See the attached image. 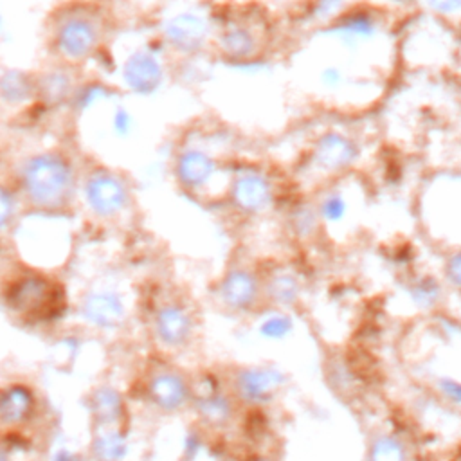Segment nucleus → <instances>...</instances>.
<instances>
[{
    "label": "nucleus",
    "mask_w": 461,
    "mask_h": 461,
    "mask_svg": "<svg viewBox=\"0 0 461 461\" xmlns=\"http://www.w3.org/2000/svg\"><path fill=\"white\" fill-rule=\"evenodd\" d=\"M52 461H79V457H77L76 452H72V450H68V448H59V450L54 454Z\"/></svg>",
    "instance_id": "39"
},
{
    "label": "nucleus",
    "mask_w": 461,
    "mask_h": 461,
    "mask_svg": "<svg viewBox=\"0 0 461 461\" xmlns=\"http://www.w3.org/2000/svg\"><path fill=\"white\" fill-rule=\"evenodd\" d=\"M247 461H274V459L268 456H263V454H256V456H250Z\"/></svg>",
    "instance_id": "40"
},
{
    "label": "nucleus",
    "mask_w": 461,
    "mask_h": 461,
    "mask_svg": "<svg viewBox=\"0 0 461 461\" xmlns=\"http://www.w3.org/2000/svg\"><path fill=\"white\" fill-rule=\"evenodd\" d=\"M362 142L351 131L326 128L310 140L303 166L306 175L333 182L353 173L362 160Z\"/></svg>",
    "instance_id": "6"
},
{
    "label": "nucleus",
    "mask_w": 461,
    "mask_h": 461,
    "mask_svg": "<svg viewBox=\"0 0 461 461\" xmlns=\"http://www.w3.org/2000/svg\"><path fill=\"white\" fill-rule=\"evenodd\" d=\"M261 288L263 303L283 310H292L304 295V283L290 267H274L261 274Z\"/></svg>",
    "instance_id": "18"
},
{
    "label": "nucleus",
    "mask_w": 461,
    "mask_h": 461,
    "mask_svg": "<svg viewBox=\"0 0 461 461\" xmlns=\"http://www.w3.org/2000/svg\"><path fill=\"white\" fill-rule=\"evenodd\" d=\"M232 166H227L223 149L205 140L185 142L173 157L176 184L193 194L216 193L225 200Z\"/></svg>",
    "instance_id": "3"
},
{
    "label": "nucleus",
    "mask_w": 461,
    "mask_h": 461,
    "mask_svg": "<svg viewBox=\"0 0 461 461\" xmlns=\"http://www.w3.org/2000/svg\"><path fill=\"white\" fill-rule=\"evenodd\" d=\"M99 45V29L88 16L72 14L56 31V47L61 56L72 61L86 59Z\"/></svg>",
    "instance_id": "16"
},
{
    "label": "nucleus",
    "mask_w": 461,
    "mask_h": 461,
    "mask_svg": "<svg viewBox=\"0 0 461 461\" xmlns=\"http://www.w3.org/2000/svg\"><path fill=\"white\" fill-rule=\"evenodd\" d=\"M191 407L205 427L225 429L236 418L238 402L230 389H225L218 378L205 376L200 385H193Z\"/></svg>",
    "instance_id": "11"
},
{
    "label": "nucleus",
    "mask_w": 461,
    "mask_h": 461,
    "mask_svg": "<svg viewBox=\"0 0 461 461\" xmlns=\"http://www.w3.org/2000/svg\"><path fill=\"white\" fill-rule=\"evenodd\" d=\"M297 322L290 310L270 306L267 313L261 315L256 326V333L259 339L267 342H285L295 333Z\"/></svg>",
    "instance_id": "27"
},
{
    "label": "nucleus",
    "mask_w": 461,
    "mask_h": 461,
    "mask_svg": "<svg viewBox=\"0 0 461 461\" xmlns=\"http://www.w3.org/2000/svg\"><path fill=\"white\" fill-rule=\"evenodd\" d=\"M313 202H315L321 223L328 230L344 227L351 218L353 203H351V194L344 185V176L333 180V184L330 185L321 187Z\"/></svg>",
    "instance_id": "20"
},
{
    "label": "nucleus",
    "mask_w": 461,
    "mask_h": 461,
    "mask_svg": "<svg viewBox=\"0 0 461 461\" xmlns=\"http://www.w3.org/2000/svg\"><path fill=\"white\" fill-rule=\"evenodd\" d=\"M421 13L452 27L461 29V0H416Z\"/></svg>",
    "instance_id": "32"
},
{
    "label": "nucleus",
    "mask_w": 461,
    "mask_h": 461,
    "mask_svg": "<svg viewBox=\"0 0 461 461\" xmlns=\"http://www.w3.org/2000/svg\"><path fill=\"white\" fill-rule=\"evenodd\" d=\"M405 299L420 312L438 308L445 297V283L434 274H416L403 285Z\"/></svg>",
    "instance_id": "22"
},
{
    "label": "nucleus",
    "mask_w": 461,
    "mask_h": 461,
    "mask_svg": "<svg viewBox=\"0 0 461 461\" xmlns=\"http://www.w3.org/2000/svg\"><path fill=\"white\" fill-rule=\"evenodd\" d=\"M88 409L92 418L103 425L110 427L115 425L124 412V400L122 394L112 385H99L92 391L88 398Z\"/></svg>",
    "instance_id": "25"
},
{
    "label": "nucleus",
    "mask_w": 461,
    "mask_h": 461,
    "mask_svg": "<svg viewBox=\"0 0 461 461\" xmlns=\"http://www.w3.org/2000/svg\"><path fill=\"white\" fill-rule=\"evenodd\" d=\"M90 452L94 461H124L130 454L128 436L117 429H103L94 436Z\"/></svg>",
    "instance_id": "28"
},
{
    "label": "nucleus",
    "mask_w": 461,
    "mask_h": 461,
    "mask_svg": "<svg viewBox=\"0 0 461 461\" xmlns=\"http://www.w3.org/2000/svg\"><path fill=\"white\" fill-rule=\"evenodd\" d=\"M110 131L119 140H128L137 131V119L124 104H115L110 113Z\"/></svg>",
    "instance_id": "33"
},
{
    "label": "nucleus",
    "mask_w": 461,
    "mask_h": 461,
    "mask_svg": "<svg viewBox=\"0 0 461 461\" xmlns=\"http://www.w3.org/2000/svg\"><path fill=\"white\" fill-rule=\"evenodd\" d=\"M203 447H205V439L202 432L196 429L187 430L182 439V461H196L203 452Z\"/></svg>",
    "instance_id": "37"
},
{
    "label": "nucleus",
    "mask_w": 461,
    "mask_h": 461,
    "mask_svg": "<svg viewBox=\"0 0 461 461\" xmlns=\"http://www.w3.org/2000/svg\"><path fill=\"white\" fill-rule=\"evenodd\" d=\"M36 94V81L20 68H7L0 74V101L11 106L25 104Z\"/></svg>",
    "instance_id": "26"
},
{
    "label": "nucleus",
    "mask_w": 461,
    "mask_h": 461,
    "mask_svg": "<svg viewBox=\"0 0 461 461\" xmlns=\"http://www.w3.org/2000/svg\"><path fill=\"white\" fill-rule=\"evenodd\" d=\"M14 216V198L13 194L0 185V230H4Z\"/></svg>",
    "instance_id": "38"
},
{
    "label": "nucleus",
    "mask_w": 461,
    "mask_h": 461,
    "mask_svg": "<svg viewBox=\"0 0 461 461\" xmlns=\"http://www.w3.org/2000/svg\"><path fill=\"white\" fill-rule=\"evenodd\" d=\"M230 393L238 403L265 407L277 400L288 385V373L270 364L238 366L230 375Z\"/></svg>",
    "instance_id": "8"
},
{
    "label": "nucleus",
    "mask_w": 461,
    "mask_h": 461,
    "mask_svg": "<svg viewBox=\"0 0 461 461\" xmlns=\"http://www.w3.org/2000/svg\"><path fill=\"white\" fill-rule=\"evenodd\" d=\"M443 283L461 290V247H454L443 261Z\"/></svg>",
    "instance_id": "36"
},
{
    "label": "nucleus",
    "mask_w": 461,
    "mask_h": 461,
    "mask_svg": "<svg viewBox=\"0 0 461 461\" xmlns=\"http://www.w3.org/2000/svg\"><path fill=\"white\" fill-rule=\"evenodd\" d=\"M369 81L373 79H367V76L353 72L349 63L342 58H328L322 63H319L313 72L315 88L321 92V95L333 101H353V97H360L362 90L369 92Z\"/></svg>",
    "instance_id": "14"
},
{
    "label": "nucleus",
    "mask_w": 461,
    "mask_h": 461,
    "mask_svg": "<svg viewBox=\"0 0 461 461\" xmlns=\"http://www.w3.org/2000/svg\"><path fill=\"white\" fill-rule=\"evenodd\" d=\"M387 29L389 25L380 9L355 4L330 25L315 29L313 34L321 38L324 45L335 47L344 61L351 59V63H358L369 52L382 49Z\"/></svg>",
    "instance_id": "1"
},
{
    "label": "nucleus",
    "mask_w": 461,
    "mask_h": 461,
    "mask_svg": "<svg viewBox=\"0 0 461 461\" xmlns=\"http://www.w3.org/2000/svg\"><path fill=\"white\" fill-rule=\"evenodd\" d=\"M411 452L407 443L391 432H380L367 445L366 461H409Z\"/></svg>",
    "instance_id": "29"
},
{
    "label": "nucleus",
    "mask_w": 461,
    "mask_h": 461,
    "mask_svg": "<svg viewBox=\"0 0 461 461\" xmlns=\"http://www.w3.org/2000/svg\"><path fill=\"white\" fill-rule=\"evenodd\" d=\"M83 196L88 209L101 218L121 214L130 203V191L124 180L104 169L88 175L83 185Z\"/></svg>",
    "instance_id": "13"
},
{
    "label": "nucleus",
    "mask_w": 461,
    "mask_h": 461,
    "mask_svg": "<svg viewBox=\"0 0 461 461\" xmlns=\"http://www.w3.org/2000/svg\"><path fill=\"white\" fill-rule=\"evenodd\" d=\"M36 92H40L49 104H59L70 99L74 92L72 77L59 68L49 70L41 76L40 81H36Z\"/></svg>",
    "instance_id": "30"
},
{
    "label": "nucleus",
    "mask_w": 461,
    "mask_h": 461,
    "mask_svg": "<svg viewBox=\"0 0 461 461\" xmlns=\"http://www.w3.org/2000/svg\"><path fill=\"white\" fill-rule=\"evenodd\" d=\"M0 461H9V459H7V456H5L2 450H0Z\"/></svg>",
    "instance_id": "41"
},
{
    "label": "nucleus",
    "mask_w": 461,
    "mask_h": 461,
    "mask_svg": "<svg viewBox=\"0 0 461 461\" xmlns=\"http://www.w3.org/2000/svg\"><path fill=\"white\" fill-rule=\"evenodd\" d=\"M434 389L441 394L443 400H447L450 405L461 409V378L441 375L434 380Z\"/></svg>",
    "instance_id": "35"
},
{
    "label": "nucleus",
    "mask_w": 461,
    "mask_h": 461,
    "mask_svg": "<svg viewBox=\"0 0 461 461\" xmlns=\"http://www.w3.org/2000/svg\"><path fill=\"white\" fill-rule=\"evenodd\" d=\"M146 396L162 412H178L191 405L193 384L178 371L162 369L149 376Z\"/></svg>",
    "instance_id": "15"
},
{
    "label": "nucleus",
    "mask_w": 461,
    "mask_h": 461,
    "mask_svg": "<svg viewBox=\"0 0 461 461\" xmlns=\"http://www.w3.org/2000/svg\"><path fill=\"white\" fill-rule=\"evenodd\" d=\"M153 333L166 348H184L194 333L193 313L180 303H164L155 312Z\"/></svg>",
    "instance_id": "17"
},
{
    "label": "nucleus",
    "mask_w": 461,
    "mask_h": 461,
    "mask_svg": "<svg viewBox=\"0 0 461 461\" xmlns=\"http://www.w3.org/2000/svg\"><path fill=\"white\" fill-rule=\"evenodd\" d=\"M81 317L101 330L119 328L126 317V306L122 297L115 290L101 288L88 292L79 304Z\"/></svg>",
    "instance_id": "19"
},
{
    "label": "nucleus",
    "mask_w": 461,
    "mask_h": 461,
    "mask_svg": "<svg viewBox=\"0 0 461 461\" xmlns=\"http://www.w3.org/2000/svg\"><path fill=\"white\" fill-rule=\"evenodd\" d=\"M110 95L108 88L101 83H88V85H83L79 88H76L70 95V101H72V106L77 110V112H86L90 110L94 104H97L99 101L106 99Z\"/></svg>",
    "instance_id": "34"
},
{
    "label": "nucleus",
    "mask_w": 461,
    "mask_h": 461,
    "mask_svg": "<svg viewBox=\"0 0 461 461\" xmlns=\"http://www.w3.org/2000/svg\"><path fill=\"white\" fill-rule=\"evenodd\" d=\"M430 27L425 29V16L420 14V23L412 27L407 41L411 43V59L418 67H441L443 61L456 58L454 29L430 18Z\"/></svg>",
    "instance_id": "10"
},
{
    "label": "nucleus",
    "mask_w": 461,
    "mask_h": 461,
    "mask_svg": "<svg viewBox=\"0 0 461 461\" xmlns=\"http://www.w3.org/2000/svg\"><path fill=\"white\" fill-rule=\"evenodd\" d=\"M216 23L202 11L184 9L167 16L162 23V40L182 58L203 56L212 47Z\"/></svg>",
    "instance_id": "7"
},
{
    "label": "nucleus",
    "mask_w": 461,
    "mask_h": 461,
    "mask_svg": "<svg viewBox=\"0 0 461 461\" xmlns=\"http://www.w3.org/2000/svg\"><path fill=\"white\" fill-rule=\"evenodd\" d=\"M351 5H355L353 0H310L304 11V20L315 31L335 22Z\"/></svg>",
    "instance_id": "31"
},
{
    "label": "nucleus",
    "mask_w": 461,
    "mask_h": 461,
    "mask_svg": "<svg viewBox=\"0 0 461 461\" xmlns=\"http://www.w3.org/2000/svg\"><path fill=\"white\" fill-rule=\"evenodd\" d=\"M279 198V185L265 166L238 162L232 166L225 202L240 218H263L274 211Z\"/></svg>",
    "instance_id": "5"
},
{
    "label": "nucleus",
    "mask_w": 461,
    "mask_h": 461,
    "mask_svg": "<svg viewBox=\"0 0 461 461\" xmlns=\"http://www.w3.org/2000/svg\"><path fill=\"white\" fill-rule=\"evenodd\" d=\"M36 409V396L29 385L9 384L0 389V425L18 427L29 421Z\"/></svg>",
    "instance_id": "21"
},
{
    "label": "nucleus",
    "mask_w": 461,
    "mask_h": 461,
    "mask_svg": "<svg viewBox=\"0 0 461 461\" xmlns=\"http://www.w3.org/2000/svg\"><path fill=\"white\" fill-rule=\"evenodd\" d=\"M167 70L158 54L149 49H135L130 52L121 67V79L124 86L142 97L155 95L166 85Z\"/></svg>",
    "instance_id": "12"
},
{
    "label": "nucleus",
    "mask_w": 461,
    "mask_h": 461,
    "mask_svg": "<svg viewBox=\"0 0 461 461\" xmlns=\"http://www.w3.org/2000/svg\"><path fill=\"white\" fill-rule=\"evenodd\" d=\"M268 23L261 14H227L216 23L212 49L232 68L267 59Z\"/></svg>",
    "instance_id": "4"
},
{
    "label": "nucleus",
    "mask_w": 461,
    "mask_h": 461,
    "mask_svg": "<svg viewBox=\"0 0 461 461\" xmlns=\"http://www.w3.org/2000/svg\"><path fill=\"white\" fill-rule=\"evenodd\" d=\"M216 297L230 313L247 315L258 312L263 303L261 274L243 263L230 265L218 279Z\"/></svg>",
    "instance_id": "9"
},
{
    "label": "nucleus",
    "mask_w": 461,
    "mask_h": 461,
    "mask_svg": "<svg viewBox=\"0 0 461 461\" xmlns=\"http://www.w3.org/2000/svg\"><path fill=\"white\" fill-rule=\"evenodd\" d=\"M286 229L301 243L313 241L322 232V223L313 200H297L286 212Z\"/></svg>",
    "instance_id": "23"
},
{
    "label": "nucleus",
    "mask_w": 461,
    "mask_h": 461,
    "mask_svg": "<svg viewBox=\"0 0 461 461\" xmlns=\"http://www.w3.org/2000/svg\"><path fill=\"white\" fill-rule=\"evenodd\" d=\"M49 285L45 279L31 276L23 277L11 288L9 294V304L13 310L22 313H32L36 310H41L45 303L49 301Z\"/></svg>",
    "instance_id": "24"
},
{
    "label": "nucleus",
    "mask_w": 461,
    "mask_h": 461,
    "mask_svg": "<svg viewBox=\"0 0 461 461\" xmlns=\"http://www.w3.org/2000/svg\"><path fill=\"white\" fill-rule=\"evenodd\" d=\"M25 196L40 209L65 207L74 196L76 173L72 164L54 151L31 155L20 169Z\"/></svg>",
    "instance_id": "2"
},
{
    "label": "nucleus",
    "mask_w": 461,
    "mask_h": 461,
    "mask_svg": "<svg viewBox=\"0 0 461 461\" xmlns=\"http://www.w3.org/2000/svg\"><path fill=\"white\" fill-rule=\"evenodd\" d=\"M2 25H4V20H2V11H0V31H2Z\"/></svg>",
    "instance_id": "42"
}]
</instances>
